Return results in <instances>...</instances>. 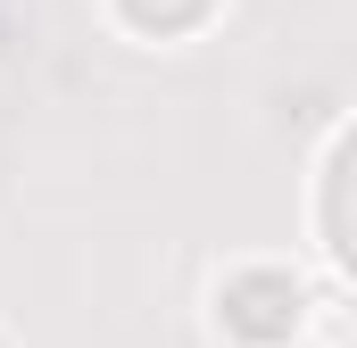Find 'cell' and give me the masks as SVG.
Wrapping results in <instances>:
<instances>
[{
  "label": "cell",
  "mask_w": 357,
  "mask_h": 348,
  "mask_svg": "<svg viewBox=\"0 0 357 348\" xmlns=\"http://www.w3.org/2000/svg\"><path fill=\"white\" fill-rule=\"evenodd\" d=\"M225 324L241 332V340H291V324H299V282L291 274H274V265H250V274H233L225 282Z\"/></svg>",
  "instance_id": "cell-1"
},
{
  "label": "cell",
  "mask_w": 357,
  "mask_h": 348,
  "mask_svg": "<svg viewBox=\"0 0 357 348\" xmlns=\"http://www.w3.org/2000/svg\"><path fill=\"white\" fill-rule=\"evenodd\" d=\"M125 8V25H142V33H183V25H199L216 0H116Z\"/></svg>",
  "instance_id": "cell-2"
}]
</instances>
